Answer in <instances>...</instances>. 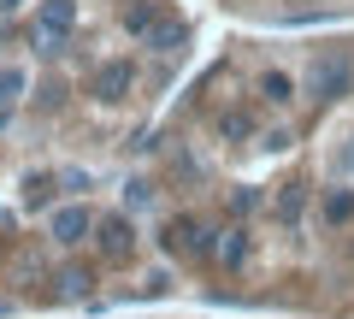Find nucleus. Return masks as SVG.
<instances>
[{
  "instance_id": "nucleus-13",
  "label": "nucleus",
  "mask_w": 354,
  "mask_h": 319,
  "mask_svg": "<svg viewBox=\"0 0 354 319\" xmlns=\"http://www.w3.org/2000/svg\"><path fill=\"white\" fill-rule=\"evenodd\" d=\"M12 6H18V0H0V12H12Z\"/></svg>"
},
{
  "instance_id": "nucleus-12",
  "label": "nucleus",
  "mask_w": 354,
  "mask_h": 319,
  "mask_svg": "<svg viewBox=\"0 0 354 319\" xmlns=\"http://www.w3.org/2000/svg\"><path fill=\"white\" fill-rule=\"evenodd\" d=\"M59 290H65V295H83V290H88V272H83V266L59 272Z\"/></svg>"
},
{
  "instance_id": "nucleus-4",
  "label": "nucleus",
  "mask_w": 354,
  "mask_h": 319,
  "mask_svg": "<svg viewBox=\"0 0 354 319\" xmlns=\"http://www.w3.org/2000/svg\"><path fill=\"white\" fill-rule=\"evenodd\" d=\"M95 237H101V255L106 260H124L130 248H136V230H130V219H101V225H95Z\"/></svg>"
},
{
  "instance_id": "nucleus-10",
  "label": "nucleus",
  "mask_w": 354,
  "mask_h": 319,
  "mask_svg": "<svg viewBox=\"0 0 354 319\" xmlns=\"http://www.w3.org/2000/svg\"><path fill=\"white\" fill-rule=\"evenodd\" d=\"M301 201H307L301 183H283V195H278V219H283V225H295V219H301Z\"/></svg>"
},
{
  "instance_id": "nucleus-9",
  "label": "nucleus",
  "mask_w": 354,
  "mask_h": 319,
  "mask_svg": "<svg viewBox=\"0 0 354 319\" xmlns=\"http://www.w3.org/2000/svg\"><path fill=\"white\" fill-rule=\"evenodd\" d=\"M260 95H266V101H278V107H283V101L295 95V83H290L283 71H266V77H260Z\"/></svg>"
},
{
  "instance_id": "nucleus-6",
  "label": "nucleus",
  "mask_w": 354,
  "mask_h": 319,
  "mask_svg": "<svg viewBox=\"0 0 354 319\" xmlns=\"http://www.w3.org/2000/svg\"><path fill=\"white\" fill-rule=\"evenodd\" d=\"M165 243H171L177 255H207V248H213V243H207V230L195 225V219H171V230H165Z\"/></svg>"
},
{
  "instance_id": "nucleus-3",
  "label": "nucleus",
  "mask_w": 354,
  "mask_h": 319,
  "mask_svg": "<svg viewBox=\"0 0 354 319\" xmlns=\"http://www.w3.org/2000/svg\"><path fill=\"white\" fill-rule=\"evenodd\" d=\"M130 83H136V65H130V60L101 65V71H95V101H124Z\"/></svg>"
},
{
  "instance_id": "nucleus-11",
  "label": "nucleus",
  "mask_w": 354,
  "mask_h": 319,
  "mask_svg": "<svg viewBox=\"0 0 354 319\" xmlns=\"http://www.w3.org/2000/svg\"><path fill=\"white\" fill-rule=\"evenodd\" d=\"M348 213H354V195H348V190L325 195V219H330V225H342V219H348Z\"/></svg>"
},
{
  "instance_id": "nucleus-7",
  "label": "nucleus",
  "mask_w": 354,
  "mask_h": 319,
  "mask_svg": "<svg viewBox=\"0 0 354 319\" xmlns=\"http://www.w3.org/2000/svg\"><path fill=\"white\" fill-rule=\"evenodd\" d=\"M18 95H24V71H18V65H6V71H0V113H12Z\"/></svg>"
},
{
  "instance_id": "nucleus-1",
  "label": "nucleus",
  "mask_w": 354,
  "mask_h": 319,
  "mask_svg": "<svg viewBox=\"0 0 354 319\" xmlns=\"http://www.w3.org/2000/svg\"><path fill=\"white\" fill-rule=\"evenodd\" d=\"M354 83L348 60H337V53H325V60H313V71H307V89H313V101H342Z\"/></svg>"
},
{
  "instance_id": "nucleus-2",
  "label": "nucleus",
  "mask_w": 354,
  "mask_h": 319,
  "mask_svg": "<svg viewBox=\"0 0 354 319\" xmlns=\"http://www.w3.org/2000/svg\"><path fill=\"white\" fill-rule=\"evenodd\" d=\"M71 24H77V0H48L41 18H36V42L41 48H59V42L71 36Z\"/></svg>"
},
{
  "instance_id": "nucleus-5",
  "label": "nucleus",
  "mask_w": 354,
  "mask_h": 319,
  "mask_svg": "<svg viewBox=\"0 0 354 319\" xmlns=\"http://www.w3.org/2000/svg\"><path fill=\"white\" fill-rule=\"evenodd\" d=\"M88 230H95V219L83 213V207H59V213H53V243H65V248H77L88 237Z\"/></svg>"
},
{
  "instance_id": "nucleus-8",
  "label": "nucleus",
  "mask_w": 354,
  "mask_h": 319,
  "mask_svg": "<svg viewBox=\"0 0 354 319\" xmlns=\"http://www.w3.org/2000/svg\"><path fill=\"white\" fill-rule=\"evenodd\" d=\"M218 260H225V266H242V260H248V230H225V243H218Z\"/></svg>"
}]
</instances>
